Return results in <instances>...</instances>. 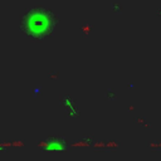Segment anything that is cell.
Masks as SVG:
<instances>
[{"label":"cell","instance_id":"6da1fadb","mask_svg":"<svg viewBox=\"0 0 161 161\" xmlns=\"http://www.w3.org/2000/svg\"><path fill=\"white\" fill-rule=\"evenodd\" d=\"M59 23L58 15L50 9L36 6L28 9L20 18V30L30 40H43L53 34Z\"/></svg>","mask_w":161,"mask_h":161}]
</instances>
